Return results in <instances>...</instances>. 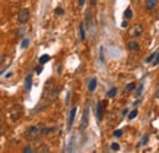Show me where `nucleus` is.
Segmentation results:
<instances>
[{
  "label": "nucleus",
  "instance_id": "72a5a7b5",
  "mask_svg": "<svg viewBox=\"0 0 159 153\" xmlns=\"http://www.w3.org/2000/svg\"><path fill=\"white\" fill-rule=\"evenodd\" d=\"M91 4L94 6V5H96V0H91Z\"/></svg>",
  "mask_w": 159,
  "mask_h": 153
},
{
  "label": "nucleus",
  "instance_id": "bb28decb",
  "mask_svg": "<svg viewBox=\"0 0 159 153\" xmlns=\"http://www.w3.org/2000/svg\"><path fill=\"white\" fill-rule=\"evenodd\" d=\"M147 141H148V135H146V136H143V140H142L141 145H146V143H147Z\"/></svg>",
  "mask_w": 159,
  "mask_h": 153
},
{
  "label": "nucleus",
  "instance_id": "39448f33",
  "mask_svg": "<svg viewBox=\"0 0 159 153\" xmlns=\"http://www.w3.org/2000/svg\"><path fill=\"white\" fill-rule=\"evenodd\" d=\"M105 105H107V100H102V102H99L98 105H97V118H98V120H99V121L103 119Z\"/></svg>",
  "mask_w": 159,
  "mask_h": 153
},
{
  "label": "nucleus",
  "instance_id": "7c9ffc66",
  "mask_svg": "<svg viewBox=\"0 0 159 153\" xmlns=\"http://www.w3.org/2000/svg\"><path fill=\"white\" fill-rule=\"evenodd\" d=\"M100 60L104 61V56H103V48H100Z\"/></svg>",
  "mask_w": 159,
  "mask_h": 153
},
{
  "label": "nucleus",
  "instance_id": "c85d7f7f",
  "mask_svg": "<svg viewBox=\"0 0 159 153\" xmlns=\"http://www.w3.org/2000/svg\"><path fill=\"white\" fill-rule=\"evenodd\" d=\"M42 70H43V68H42V66H38V68L36 69V72H37V74L39 75V74H41V72H42Z\"/></svg>",
  "mask_w": 159,
  "mask_h": 153
},
{
  "label": "nucleus",
  "instance_id": "423d86ee",
  "mask_svg": "<svg viewBox=\"0 0 159 153\" xmlns=\"http://www.w3.org/2000/svg\"><path fill=\"white\" fill-rule=\"evenodd\" d=\"M76 111H77V107H74L71 110H70V117H69V124H68V129L70 130L71 126L74 124V120H75V117H76Z\"/></svg>",
  "mask_w": 159,
  "mask_h": 153
},
{
  "label": "nucleus",
  "instance_id": "20e7f679",
  "mask_svg": "<svg viewBox=\"0 0 159 153\" xmlns=\"http://www.w3.org/2000/svg\"><path fill=\"white\" fill-rule=\"evenodd\" d=\"M21 114H22V107H20V105H14V107L11 108V110H10L11 120H12V121L19 120V118L21 117Z\"/></svg>",
  "mask_w": 159,
  "mask_h": 153
},
{
  "label": "nucleus",
  "instance_id": "ddd939ff",
  "mask_svg": "<svg viewBox=\"0 0 159 153\" xmlns=\"http://www.w3.org/2000/svg\"><path fill=\"white\" fill-rule=\"evenodd\" d=\"M49 60H50V56L49 55H47V54L45 55H42L41 58H39V64H41V65H44V64L48 62Z\"/></svg>",
  "mask_w": 159,
  "mask_h": 153
},
{
  "label": "nucleus",
  "instance_id": "2eb2a0df",
  "mask_svg": "<svg viewBox=\"0 0 159 153\" xmlns=\"http://www.w3.org/2000/svg\"><path fill=\"white\" fill-rule=\"evenodd\" d=\"M132 15H134V14H132V10H131L130 7H127V9L125 10V12H124L125 19H126V20H130V19L132 17Z\"/></svg>",
  "mask_w": 159,
  "mask_h": 153
},
{
  "label": "nucleus",
  "instance_id": "5701e85b",
  "mask_svg": "<svg viewBox=\"0 0 159 153\" xmlns=\"http://www.w3.org/2000/svg\"><path fill=\"white\" fill-rule=\"evenodd\" d=\"M23 152H26V153H31V152H34V148H33L32 146H27V147H25V148H23Z\"/></svg>",
  "mask_w": 159,
  "mask_h": 153
},
{
  "label": "nucleus",
  "instance_id": "f03ea898",
  "mask_svg": "<svg viewBox=\"0 0 159 153\" xmlns=\"http://www.w3.org/2000/svg\"><path fill=\"white\" fill-rule=\"evenodd\" d=\"M142 33H143V27L140 23L132 25V26L129 28V36L132 37V38H137V37L142 36Z\"/></svg>",
  "mask_w": 159,
  "mask_h": 153
},
{
  "label": "nucleus",
  "instance_id": "c756f323",
  "mask_svg": "<svg viewBox=\"0 0 159 153\" xmlns=\"http://www.w3.org/2000/svg\"><path fill=\"white\" fill-rule=\"evenodd\" d=\"M78 5L80 6H83L85 5V0H78Z\"/></svg>",
  "mask_w": 159,
  "mask_h": 153
},
{
  "label": "nucleus",
  "instance_id": "f704fd0d",
  "mask_svg": "<svg viewBox=\"0 0 159 153\" xmlns=\"http://www.w3.org/2000/svg\"><path fill=\"white\" fill-rule=\"evenodd\" d=\"M127 111H129V110H127V109H125V110L123 111V115H126V114H127Z\"/></svg>",
  "mask_w": 159,
  "mask_h": 153
},
{
  "label": "nucleus",
  "instance_id": "aec40b11",
  "mask_svg": "<svg viewBox=\"0 0 159 153\" xmlns=\"http://www.w3.org/2000/svg\"><path fill=\"white\" fill-rule=\"evenodd\" d=\"M142 91H143V85H140V87L137 88V91H136L135 96H136V97H140V96L142 94Z\"/></svg>",
  "mask_w": 159,
  "mask_h": 153
},
{
  "label": "nucleus",
  "instance_id": "a211bd4d",
  "mask_svg": "<svg viewBox=\"0 0 159 153\" xmlns=\"http://www.w3.org/2000/svg\"><path fill=\"white\" fill-rule=\"evenodd\" d=\"M137 114H138V111H137L136 109H135V110H132V111H131V113L129 114V119H130V120H132V119H135V118L137 117Z\"/></svg>",
  "mask_w": 159,
  "mask_h": 153
},
{
  "label": "nucleus",
  "instance_id": "0eeeda50",
  "mask_svg": "<svg viewBox=\"0 0 159 153\" xmlns=\"http://www.w3.org/2000/svg\"><path fill=\"white\" fill-rule=\"evenodd\" d=\"M88 125V107L85 109V113H83V117H82V120H81V129H86Z\"/></svg>",
  "mask_w": 159,
  "mask_h": 153
},
{
  "label": "nucleus",
  "instance_id": "473e14b6",
  "mask_svg": "<svg viewBox=\"0 0 159 153\" xmlns=\"http://www.w3.org/2000/svg\"><path fill=\"white\" fill-rule=\"evenodd\" d=\"M3 117H4V114H3V111H1V110H0V121L3 120Z\"/></svg>",
  "mask_w": 159,
  "mask_h": 153
},
{
  "label": "nucleus",
  "instance_id": "cd10ccee",
  "mask_svg": "<svg viewBox=\"0 0 159 153\" xmlns=\"http://www.w3.org/2000/svg\"><path fill=\"white\" fill-rule=\"evenodd\" d=\"M6 59V56L4 55V54H0V65H1V64L4 62V60Z\"/></svg>",
  "mask_w": 159,
  "mask_h": 153
},
{
  "label": "nucleus",
  "instance_id": "4468645a",
  "mask_svg": "<svg viewBox=\"0 0 159 153\" xmlns=\"http://www.w3.org/2000/svg\"><path fill=\"white\" fill-rule=\"evenodd\" d=\"M80 34H81V39L85 41V39H86V32H85V26H83V23L80 25Z\"/></svg>",
  "mask_w": 159,
  "mask_h": 153
},
{
  "label": "nucleus",
  "instance_id": "2f4dec72",
  "mask_svg": "<svg viewBox=\"0 0 159 153\" xmlns=\"http://www.w3.org/2000/svg\"><path fill=\"white\" fill-rule=\"evenodd\" d=\"M121 27H127V21H124V22L121 23Z\"/></svg>",
  "mask_w": 159,
  "mask_h": 153
},
{
  "label": "nucleus",
  "instance_id": "4be33fe9",
  "mask_svg": "<svg viewBox=\"0 0 159 153\" xmlns=\"http://www.w3.org/2000/svg\"><path fill=\"white\" fill-rule=\"evenodd\" d=\"M155 54H157V52H154V53H152L147 59H146V62H151V61H153V59L155 58Z\"/></svg>",
  "mask_w": 159,
  "mask_h": 153
},
{
  "label": "nucleus",
  "instance_id": "393cba45",
  "mask_svg": "<svg viewBox=\"0 0 159 153\" xmlns=\"http://www.w3.org/2000/svg\"><path fill=\"white\" fill-rule=\"evenodd\" d=\"M55 14L56 15H64V10L61 7H56L55 9Z\"/></svg>",
  "mask_w": 159,
  "mask_h": 153
},
{
  "label": "nucleus",
  "instance_id": "f257e3e1",
  "mask_svg": "<svg viewBox=\"0 0 159 153\" xmlns=\"http://www.w3.org/2000/svg\"><path fill=\"white\" fill-rule=\"evenodd\" d=\"M43 127L41 125H33L26 129L23 136L26 140H30V141H34V140H39L41 136H43Z\"/></svg>",
  "mask_w": 159,
  "mask_h": 153
},
{
  "label": "nucleus",
  "instance_id": "c9c22d12",
  "mask_svg": "<svg viewBox=\"0 0 159 153\" xmlns=\"http://www.w3.org/2000/svg\"><path fill=\"white\" fill-rule=\"evenodd\" d=\"M157 97H158V98H159V90H158V94H157Z\"/></svg>",
  "mask_w": 159,
  "mask_h": 153
},
{
  "label": "nucleus",
  "instance_id": "f3484780",
  "mask_svg": "<svg viewBox=\"0 0 159 153\" xmlns=\"http://www.w3.org/2000/svg\"><path fill=\"white\" fill-rule=\"evenodd\" d=\"M135 82H131V83H129L126 87H125V92H130V91H132L135 88Z\"/></svg>",
  "mask_w": 159,
  "mask_h": 153
},
{
  "label": "nucleus",
  "instance_id": "9b49d317",
  "mask_svg": "<svg viewBox=\"0 0 159 153\" xmlns=\"http://www.w3.org/2000/svg\"><path fill=\"white\" fill-rule=\"evenodd\" d=\"M96 88H97V79L93 77L88 83V90H89V92H94Z\"/></svg>",
  "mask_w": 159,
  "mask_h": 153
},
{
  "label": "nucleus",
  "instance_id": "1a4fd4ad",
  "mask_svg": "<svg viewBox=\"0 0 159 153\" xmlns=\"http://www.w3.org/2000/svg\"><path fill=\"white\" fill-rule=\"evenodd\" d=\"M158 5V0H146V9L147 10H153Z\"/></svg>",
  "mask_w": 159,
  "mask_h": 153
},
{
  "label": "nucleus",
  "instance_id": "b1692460",
  "mask_svg": "<svg viewBox=\"0 0 159 153\" xmlns=\"http://www.w3.org/2000/svg\"><path fill=\"white\" fill-rule=\"evenodd\" d=\"M28 43H30V41L27 39V38H26V39L22 41V45H21V47H22L23 49H25V48H27V47H28Z\"/></svg>",
  "mask_w": 159,
  "mask_h": 153
},
{
  "label": "nucleus",
  "instance_id": "6e6552de",
  "mask_svg": "<svg viewBox=\"0 0 159 153\" xmlns=\"http://www.w3.org/2000/svg\"><path fill=\"white\" fill-rule=\"evenodd\" d=\"M127 48L131 50V52H138V50H140V44L137 42H135V41H130L127 43Z\"/></svg>",
  "mask_w": 159,
  "mask_h": 153
},
{
  "label": "nucleus",
  "instance_id": "dca6fc26",
  "mask_svg": "<svg viewBox=\"0 0 159 153\" xmlns=\"http://www.w3.org/2000/svg\"><path fill=\"white\" fill-rule=\"evenodd\" d=\"M116 92H117L116 87H113V88H110V90L108 91V97H109V98H113V97H115V96H116Z\"/></svg>",
  "mask_w": 159,
  "mask_h": 153
},
{
  "label": "nucleus",
  "instance_id": "f8f14e48",
  "mask_svg": "<svg viewBox=\"0 0 159 153\" xmlns=\"http://www.w3.org/2000/svg\"><path fill=\"white\" fill-rule=\"evenodd\" d=\"M7 130H9V126L6 124H0V136L5 135L7 132Z\"/></svg>",
  "mask_w": 159,
  "mask_h": 153
},
{
  "label": "nucleus",
  "instance_id": "9d476101",
  "mask_svg": "<svg viewBox=\"0 0 159 153\" xmlns=\"http://www.w3.org/2000/svg\"><path fill=\"white\" fill-rule=\"evenodd\" d=\"M25 87H26V90H27V91L31 90V87H32V74H28L27 76H26V79H25Z\"/></svg>",
  "mask_w": 159,
  "mask_h": 153
},
{
  "label": "nucleus",
  "instance_id": "7ed1b4c3",
  "mask_svg": "<svg viewBox=\"0 0 159 153\" xmlns=\"http://www.w3.org/2000/svg\"><path fill=\"white\" fill-rule=\"evenodd\" d=\"M30 17H31V12H30L28 9H22V10H20L19 15H17V20H19L20 23H26V22L30 20Z\"/></svg>",
  "mask_w": 159,
  "mask_h": 153
},
{
  "label": "nucleus",
  "instance_id": "412c9836",
  "mask_svg": "<svg viewBox=\"0 0 159 153\" xmlns=\"http://www.w3.org/2000/svg\"><path fill=\"white\" fill-rule=\"evenodd\" d=\"M110 148H111L113 151H119V149H120V145H119V143H116V142H114V143H111Z\"/></svg>",
  "mask_w": 159,
  "mask_h": 153
},
{
  "label": "nucleus",
  "instance_id": "a878e982",
  "mask_svg": "<svg viewBox=\"0 0 159 153\" xmlns=\"http://www.w3.org/2000/svg\"><path fill=\"white\" fill-rule=\"evenodd\" d=\"M121 135H123V131H121V130H115V131H114V136H115V137H120Z\"/></svg>",
  "mask_w": 159,
  "mask_h": 153
},
{
  "label": "nucleus",
  "instance_id": "6ab92c4d",
  "mask_svg": "<svg viewBox=\"0 0 159 153\" xmlns=\"http://www.w3.org/2000/svg\"><path fill=\"white\" fill-rule=\"evenodd\" d=\"M153 65H154V66L159 65V50H158L157 54H155V58L153 59Z\"/></svg>",
  "mask_w": 159,
  "mask_h": 153
}]
</instances>
